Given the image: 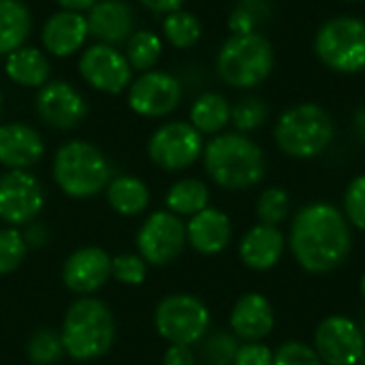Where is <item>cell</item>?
<instances>
[{
    "label": "cell",
    "instance_id": "6da1fadb",
    "mask_svg": "<svg viewBox=\"0 0 365 365\" xmlns=\"http://www.w3.org/2000/svg\"><path fill=\"white\" fill-rule=\"evenodd\" d=\"M289 248L295 261L310 274L338 269L353 248L346 216L325 201L304 205L293 218Z\"/></svg>",
    "mask_w": 365,
    "mask_h": 365
},
{
    "label": "cell",
    "instance_id": "7a4b0ae2",
    "mask_svg": "<svg viewBox=\"0 0 365 365\" xmlns=\"http://www.w3.org/2000/svg\"><path fill=\"white\" fill-rule=\"evenodd\" d=\"M203 165L214 184L227 190H248L267 171L263 150L244 133L216 135L203 150Z\"/></svg>",
    "mask_w": 365,
    "mask_h": 365
},
{
    "label": "cell",
    "instance_id": "3957f363",
    "mask_svg": "<svg viewBox=\"0 0 365 365\" xmlns=\"http://www.w3.org/2000/svg\"><path fill=\"white\" fill-rule=\"evenodd\" d=\"M60 338L68 357L75 361H94L111 351L115 342V319L101 299L81 297L68 306Z\"/></svg>",
    "mask_w": 365,
    "mask_h": 365
},
{
    "label": "cell",
    "instance_id": "277c9868",
    "mask_svg": "<svg viewBox=\"0 0 365 365\" xmlns=\"http://www.w3.org/2000/svg\"><path fill=\"white\" fill-rule=\"evenodd\" d=\"M58 188L73 199L96 197L111 180L107 156L88 141L73 139L58 148L51 165Z\"/></svg>",
    "mask_w": 365,
    "mask_h": 365
},
{
    "label": "cell",
    "instance_id": "5b68a950",
    "mask_svg": "<svg viewBox=\"0 0 365 365\" xmlns=\"http://www.w3.org/2000/svg\"><path fill=\"white\" fill-rule=\"evenodd\" d=\"M336 126L329 111L317 103H299L280 113L274 139L291 158H314L334 141Z\"/></svg>",
    "mask_w": 365,
    "mask_h": 365
},
{
    "label": "cell",
    "instance_id": "8992f818",
    "mask_svg": "<svg viewBox=\"0 0 365 365\" xmlns=\"http://www.w3.org/2000/svg\"><path fill=\"white\" fill-rule=\"evenodd\" d=\"M274 62V47L265 34H231L218 51L216 71L227 86L250 90L272 75Z\"/></svg>",
    "mask_w": 365,
    "mask_h": 365
},
{
    "label": "cell",
    "instance_id": "52a82bcc",
    "mask_svg": "<svg viewBox=\"0 0 365 365\" xmlns=\"http://www.w3.org/2000/svg\"><path fill=\"white\" fill-rule=\"evenodd\" d=\"M314 53L336 73L355 75L365 71V21L353 15L327 19L317 30Z\"/></svg>",
    "mask_w": 365,
    "mask_h": 365
},
{
    "label": "cell",
    "instance_id": "ba28073f",
    "mask_svg": "<svg viewBox=\"0 0 365 365\" xmlns=\"http://www.w3.org/2000/svg\"><path fill=\"white\" fill-rule=\"evenodd\" d=\"M154 327L169 344L192 346L207 336L210 310L197 295H167L154 310Z\"/></svg>",
    "mask_w": 365,
    "mask_h": 365
},
{
    "label": "cell",
    "instance_id": "9c48e42d",
    "mask_svg": "<svg viewBox=\"0 0 365 365\" xmlns=\"http://www.w3.org/2000/svg\"><path fill=\"white\" fill-rule=\"evenodd\" d=\"M203 135L190 122H167L148 141L150 160L163 171H184L203 156Z\"/></svg>",
    "mask_w": 365,
    "mask_h": 365
},
{
    "label": "cell",
    "instance_id": "30bf717a",
    "mask_svg": "<svg viewBox=\"0 0 365 365\" xmlns=\"http://www.w3.org/2000/svg\"><path fill=\"white\" fill-rule=\"evenodd\" d=\"M186 248V225L169 210L154 212L145 218L137 233V250L145 263L165 267L173 263Z\"/></svg>",
    "mask_w": 365,
    "mask_h": 365
},
{
    "label": "cell",
    "instance_id": "8fae6325",
    "mask_svg": "<svg viewBox=\"0 0 365 365\" xmlns=\"http://www.w3.org/2000/svg\"><path fill=\"white\" fill-rule=\"evenodd\" d=\"M45 205V190L41 182L21 169L0 175V220L9 227H21L41 214Z\"/></svg>",
    "mask_w": 365,
    "mask_h": 365
},
{
    "label": "cell",
    "instance_id": "7c38bea8",
    "mask_svg": "<svg viewBox=\"0 0 365 365\" xmlns=\"http://www.w3.org/2000/svg\"><path fill=\"white\" fill-rule=\"evenodd\" d=\"M182 103V83L165 71H145L128 86V107L141 118H165Z\"/></svg>",
    "mask_w": 365,
    "mask_h": 365
},
{
    "label": "cell",
    "instance_id": "4fadbf2b",
    "mask_svg": "<svg viewBox=\"0 0 365 365\" xmlns=\"http://www.w3.org/2000/svg\"><path fill=\"white\" fill-rule=\"evenodd\" d=\"M79 73L88 86L105 94H120L133 81V68L126 56L105 43L83 49L79 58Z\"/></svg>",
    "mask_w": 365,
    "mask_h": 365
},
{
    "label": "cell",
    "instance_id": "5bb4252c",
    "mask_svg": "<svg viewBox=\"0 0 365 365\" xmlns=\"http://www.w3.org/2000/svg\"><path fill=\"white\" fill-rule=\"evenodd\" d=\"M314 351L327 365H357L365 355V340L355 321L334 314L314 334Z\"/></svg>",
    "mask_w": 365,
    "mask_h": 365
},
{
    "label": "cell",
    "instance_id": "9a60e30c",
    "mask_svg": "<svg viewBox=\"0 0 365 365\" xmlns=\"http://www.w3.org/2000/svg\"><path fill=\"white\" fill-rule=\"evenodd\" d=\"M34 105L38 118L58 130L75 128L88 113L86 98L66 81H47L41 86Z\"/></svg>",
    "mask_w": 365,
    "mask_h": 365
},
{
    "label": "cell",
    "instance_id": "2e32d148",
    "mask_svg": "<svg viewBox=\"0 0 365 365\" xmlns=\"http://www.w3.org/2000/svg\"><path fill=\"white\" fill-rule=\"evenodd\" d=\"M111 278V257L98 246L75 250L62 267V282L77 295H92Z\"/></svg>",
    "mask_w": 365,
    "mask_h": 365
},
{
    "label": "cell",
    "instance_id": "e0dca14e",
    "mask_svg": "<svg viewBox=\"0 0 365 365\" xmlns=\"http://www.w3.org/2000/svg\"><path fill=\"white\" fill-rule=\"evenodd\" d=\"M90 34L105 45L126 43L135 32V11L124 0H96L86 15Z\"/></svg>",
    "mask_w": 365,
    "mask_h": 365
},
{
    "label": "cell",
    "instance_id": "ac0fdd59",
    "mask_svg": "<svg viewBox=\"0 0 365 365\" xmlns=\"http://www.w3.org/2000/svg\"><path fill=\"white\" fill-rule=\"evenodd\" d=\"M90 36L88 19L83 13L75 11H58L53 13L41 30V43L47 53L56 58H66L77 53L86 38Z\"/></svg>",
    "mask_w": 365,
    "mask_h": 365
},
{
    "label": "cell",
    "instance_id": "d6986e66",
    "mask_svg": "<svg viewBox=\"0 0 365 365\" xmlns=\"http://www.w3.org/2000/svg\"><path fill=\"white\" fill-rule=\"evenodd\" d=\"M45 154L43 137L28 124L9 122L0 124V165L9 171H28Z\"/></svg>",
    "mask_w": 365,
    "mask_h": 365
},
{
    "label": "cell",
    "instance_id": "ffe728a7",
    "mask_svg": "<svg viewBox=\"0 0 365 365\" xmlns=\"http://www.w3.org/2000/svg\"><path fill=\"white\" fill-rule=\"evenodd\" d=\"M233 237L231 220L225 212L216 207H205L199 214L190 216L186 225V242L201 255H218L222 252Z\"/></svg>",
    "mask_w": 365,
    "mask_h": 365
},
{
    "label": "cell",
    "instance_id": "44dd1931",
    "mask_svg": "<svg viewBox=\"0 0 365 365\" xmlns=\"http://www.w3.org/2000/svg\"><path fill=\"white\" fill-rule=\"evenodd\" d=\"M233 336L246 342H261L274 329L272 304L261 293L242 295L231 310Z\"/></svg>",
    "mask_w": 365,
    "mask_h": 365
},
{
    "label": "cell",
    "instance_id": "7402d4cb",
    "mask_svg": "<svg viewBox=\"0 0 365 365\" xmlns=\"http://www.w3.org/2000/svg\"><path fill=\"white\" fill-rule=\"evenodd\" d=\"M284 235L278 227L257 225L240 242V259L255 272H267L278 265L284 252Z\"/></svg>",
    "mask_w": 365,
    "mask_h": 365
},
{
    "label": "cell",
    "instance_id": "603a6c76",
    "mask_svg": "<svg viewBox=\"0 0 365 365\" xmlns=\"http://www.w3.org/2000/svg\"><path fill=\"white\" fill-rule=\"evenodd\" d=\"M4 71L6 77L21 88H41L49 81L51 64L41 49L21 45L6 56Z\"/></svg>",
    "mask_w": 365,
    "mask_h": 365
},
{
    "label": "cell",
    "instance_id": "cb8c5ba5",
    "mask_svg": "<svg viewBox=\"0 0 365 365\" xmlns=\"http://www.w3.org/2000/svg\"><path fill=\"white\" fill-rule=\"evenodd\" d=\"M107 203L120 216H139L150 205V188L135 175H118L107 184Z\"/></svg>",
    "mask_w": 365,
    "mask_h": 365
},
{
    "label": "cell",
    "instance_id": "d4e9b609",
    "mask_svg": "<svg viewBox=\"0 0 365 365\" xmlns=\"http://www.w3.org/2000/svg\"><path fill=\"white\" fill-rule=\"evenodd\" d=\"M32 28V17L21 0H0V56L19 49Z\"/></svg>",
    "mask_w": 365,
    "mask_h": 365
},
{
    "label": "cell",
    "instance_id": "484cf974",
    "mask_svg": "<svg viewBox=\"0 0 365 365\" xmlns=\"http://www.w3.org/2000/svg\"><path fill=\"white\" fill-rule=\"evenodd\" d=\"M231 122V105L218 92H205L190 107V124L201 135H216Z\"/></svg>",
    "mask_w": 365,
    "mask_h": 365
},
{
    "label": "cell",
    "instance_id": "4316f807",
    "mask_svg": "<svg viewBox=\"0 0 365 365\" xmlns=\"http://www.w3.org/2000/svg\"><path fill=\"white\" fill-rule=\"evenodd\" d=\"M167 207L175 216H195L201 210L207 207L210 203V188L205 182L197 178H184L178 180L169 190H167Z\"/></svg>",
    "mask_w": 365,
    "mask_h": 365
},
{
    "label": "cell",
    "instance_id": "83f0119b",
    "mask_svg": "<svg viewBox=\"0 0 365 365\" xmlns=\"http://www.w3.org/2000/svg\"><path fill=\"white\" fill-rule=\"evenodd\" d=\"M163 34L167 38V43L175 49H190L199 43L203 28L201 21L197 19V15H192L190 11H173L169 15H165L163 19Z\"/></svg>",
    "mask_w": 365,
    "mask_h": 365
},
{
    "label": "cell",
    "instance_id": "f1b7e54d",
    "mask_svg": "<svg viewBox=\"0 0 365 365\" xmlns=\"http://www.w3.org/2000/svg\"><path fill=\"white\" fill-rule=\"evenodd\" d=\"M163 53V41L152 30H137L126 41V60L133 71H152Z\"/></svg>",
    "mask_w": 365,
    "mask_h": 365
},
{
    "label": "cell",
    "instance_id": "f546056e",
    "mask_svg": "<svg viewBox=\"0 0 365 365\" xmlns=\"http://www.w3.org/2000/svg\"><path fill=\"white\" fill-rule=\"evenodd\" d=\"M272 17L269 0H240L229 15V30L233 34H252L259 32L263 24Z\"/></svg>",
    "mask_w": 365,
    "mask_h": 365
},
{
    "label": "cell",
    "instance_id": "4dcf8cb0",
    "mask_svg": "<svg viewBox=\"0 0 365 365\" xmlns=\"http://www.w3.org/2000/svg\"><path fill=\"white\" fill-rule=\"evenodd\" d=\"M240 342L233 334L214 331L201 340L199 359L203 365H233Z\"/></svg>",
    "mask_w": 365,
    "mask_h": 365
},
{
    "label": "cell",
    "instance_id": "1f68e13d",
    "mask_svg": "<svg viewBox=\"0 0 365 365\" xmlns=\"http://www.w3.org/2000/svg\"><path fill=\"white\" fill-rule=\"evenodd\" d=\"M28 359L34 365H51L60 361L64 355V344L60 338V331L56 329H38L30 336L28 346H26Z\"/></svg>",
    "mask_w": 365,
    "mask_h": 365
},
{
    "label": "cell",
    "instance_id": "d6a6232c",
    "mask_svg": "<svg viewBox=\"0 0 365 365\" xmlns=\"http://www.w3.org/2000/svg\"><path fill=\"white\" fill-rule=\"evenodd\" d=\"M269 118V107L261 96H244L231 107V122L237 133H252Z\"/></svg>",
    "mask_w": 365,
    "mask_h": 365
},
{
    "label": "cell",
    "instance_id": "836d02e7",
    "mask_svg": "<svg viewBox=\"0 0 365 365\" xmlns=\"http://www.w3.org/2000/svg\"><path fill=\"white\" fill-rule=\"evenodd\" d=\"M289 210H291L289 192L284 188H278V186L265 188L257 201V216H259L261 225L278 227L287 218Z\"/></svg>",
    "mask_w": 365,
    "mask_h": 365
},
{
    "label": "cell",
    "instance_id": "e575fe53",
    "mask_svg": "<svg viewBox=\"0 0 365 365\" xmlns=\"http://www.w3.org/2000/svg\"><path fill=\"white\" fill-rule=\"evenodd\" d=\"M28 246L15 227L0 229V276L13 274L26 259Z\"/></svg>",
    "mask_w": 365,
    "mask_h": 365
},
{
    "label": "cell",
    "instance_id": "d590c367",
    "mask_svg": "<svg viewBox=\"0 0 365 365\" xmlns=\"http://www.w3.org/2000/svg\"><path fill=\"white\" fill-rule=\"evenodd\" d=\"M111 276L126 287H139L148 276V263L141 255H120L111 259Z\"/></svg>",
    "mask_w": 365,
    "mask_h": 365
},
{
    "label": "cell",
    "instance_id": "8d00e7d4",
    "mask_svg": "<svg viewBox=\"0 0 365 365\" xmlns=\"http://www.w3.org/2000/svg\"><path fill=\"white\" fill-rule=\"evenodd\" d=\"M344 216L346 220L365 231V173L357 175L344 192Z\"/></svg>",
    "mask_w": 365,
    "mask_h": 365
},
{
    "label": "cell",
    "instance_id": "74e56055",
    "mask_svg": "<svg viewBox=\"0 0 365 365\" xmlns=\"http://www.w3.org/2000/svg\"><path fill=\"white\" fill-rule=\"evenodd\" d=\"M274 365H323L319 353L304 342H284L274 353Z\"/></svg>",
    "mask_w": 365,
    "mask_h": 365
},
{
    "label": "cell",
    "instance_id": "f35d334b",
    "mask_svg": "<svg viewBox=\"0 0 365 365\" xmlns=\"http://www.w3.org/2000/svg\"><path fill=\"white\" fill-rule=\"evenodd\" d=\"M233 365H274V353L261 342H246L237 349Z\"/></svg>",
    "mask_w": 365,
    "mask_h": 365
},
{
    "label": "cell",
    "instance_id": "ab89813d",
    "mask_svg": "<svg viewBox=\"0 0 365 365\" xmlns=\"http://www.w3.org/2000/svg\"><path fill=\"white\" fill-rule=\"evenodd\" d=\"M163 365H197V355L192 353L190 346L169 344L163 357Z\"/></svg>",
    "mask_w": 365,
    "mask_h": 365
},
{
    "label": "cell",
    "instance_id": "60d3db41",
    "mask_svg": "<svg viewBox=\"0 0 365 365\" xmlns=\"http://www.w3.org/2000/svg\"><path fill=\"white\" fill-rule=\"evenodd\" d=\"M21 235H24V242H26L28 248H43V246L49 242V231H47V227L41 225V222H36V220L28 222V225H26V231H24Z\"/></svg>",
    "mask_w": 365,
    "mask_h": 365
},
{
    "label": "cell",
    "instance_id": "b9f144b4",
    "mask_svg": "<svg viewBox=\"0 0 365 365\" xmlns=\"http://www.w3.org/2000/svg\"><path fill=\"white\" fill-rule=\"evenodd\" d=\"M139 2L145 9H150L154 13H165V15L173 13V11H180L182 4H184V0H139Z\"/></svg>",
    "mask_w": 365,
    "mask_h": 365
},
{
    "label": "cell",
    "instance_id": "7bdbcfd3",
    "mask_svg": "<svg viewBox=\"0 0 365 365\" xmlns=\"http://www.w3.org/2000/svg\"><path fill=\"white\" fill-rule=\"evenodd\" d=\"M62 11H75V13H83V11H90L96 0H56Z\"/></svg>",
    "mask_w": 365,
    "mask_h": 365
},
{
    "label": "cell",
    "instance_id": "ee69618b",
    "mask_svg": "<svg viewBox=\"0 0 365 365\" xmlns=\"http://www.w3.org/2000/svg\"><path fill=\"white\" fill-rule=\"evenodd\" d=\"M353 126H355V133L357 137L365 143V107H361L357 113H355V120H353Z\"/></svg>",
    "mask_w": 365,
    "mask_h": 365
},
{
    "label": "cell",
    "instance_id": "f6af8a7d",
    "mask_svg": "<svg viewBox=\"0 0 365 365\" xmlns=\"http://www.w3.org/2000/svg\"><path fill=\"white\" fill-rule=\"evenodd\" d=\"M359 329H361V336H364V340H365V317H364V321L359 323Z\"/></svg>",
    "mask_w": 365,
    "mask_h": 365
},
{
    "label": "cell",
    "instance_id": "bcb514c9",
    "mask_svg": "<svg viewBox=\"0 0 365 365\" xmlns=\"http://www.w3.org/2000/svg\"><path fill=\"white\" fill-rule=\"evenodd\" d=\"M361 295H364V297H365V274H364V276H361Z\"/></svg>",
    "mask_w": 365,
    "mask_h": 365
},
{
    "label": "cell",
    "instance_id": "7dc6e473",
    "mask_svg": "<svg viewBox=\"0 0 365 365\" xmlns=\"http://www.w3.org/2000/svg\"><path fill=\"white\" fill-rule=\"evenodd\" d=\"M357 365H365V355H364V357H361V361H359V364H357Z\"/></svg>",
    "mask_w": 365,
    "mask_h": 365
},
{
    "label": "cell",
    "instance_id": "c3c4849f",
    "mask_svg": "<svg viewBox=\"0 0 365 365\" xmlns=\"http://www.w3.org/2000/svg\"><path fill=\"white\" fill-rule=\"evenodd\" d=\"M344 2H364V0H344Z\"/></svg>",
    "mask_w": 365,
    "mask_h": 365
},
{
    "label": "cell",
    "instance_id": "681fc988",
    "mask_svg": "<svg viewBox=\"0 0 365 365\" xmlns=\"http://www.w3.org/2000/svg\"><path fill=\"white\" fill-rule=\"evenodd\" d=\"M0 113H2V101H0Z\"/></svg>",
    "mask_w": 365,
    "mask_h": 365
}]
</instances>
